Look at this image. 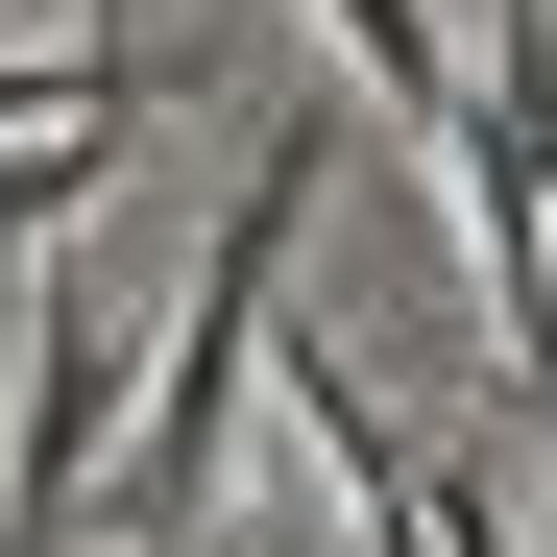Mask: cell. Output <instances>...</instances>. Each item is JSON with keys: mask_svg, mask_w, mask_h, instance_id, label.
Instances as JSON below:
<instances>
[{"mask_svg": "<svg viewBox=\"0 0 557 557\" xmlns=\"http://www.w3.org/2000/svg\"><path fill=\"white\" fill-rule=\"evenodd\" d=\"M315 195H339V98H292V122L243 146V195H219V243H195V292H170L146 388H122V485L73 509V533H170V509H219V460H243V363H267V292H292Z\"/></svg>", "mask_w": 557, "mask_h": 557, "instance_id": "obj_1", "label": "cell"}, {"mask_svg": "<svg viewBox=\"0 0 557 557\" xmlns=\"http://www.w3.org/2000/svg\"><path fill=\"white\" fill-rule=\"evenodd\" d=\"M25 315V412H0V557H73V509H98V412L146 388V339L98 292H0Z\"/></svg>", "mask_w": 557, "mask_h": 557, "instance_id": "obj_2", "label": "cell"}, {"mask_svg": "<svg viewBox=\"0 0 557 557\" xmlns=\"http://www.w3.org/2000/svg\"><path fill=\"white\" fill-rule=\"evenodd\" d=\"M122 146H146V98L122 122H0V292H49V243L122 195Z\"/></svg>", "mask_w": 557, "mask_h": 557, "instance_id": "obj_3", "label": "cell"}, {"mask_svg": "<svg viewBox=\"0 0 557 557\" xmlns=\"http://www.w3.org/2000/svg\"><path fill=\"white\" fill-rule=\"evenodd\" d=\"M315 25H339V73H363V98L460 122V49H436V0H315Z\"/></svg>", "mask_w": 557, "mask_h": 557, "instance_id": "obj_4", "label": "cell"}, {"mask_svg": "<svg viewBox=\"0 0 557 557\" xmlns=\"http://www.w3.org/2000/svg\"><path fill=\"white\" fill-rule=\"evenodd\" d=\"M533 485H557V436H533Z\"/></svg>", "mask_w": 557, "mask_h": 557, "instance_id": "obj_5", "label": "cell"}]
</instances>
